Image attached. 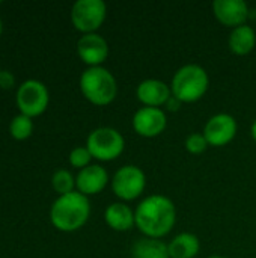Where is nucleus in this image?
<instances>
[{
	"label": "nucleus",
	"instance_id": "a878e982",
	"mask_svg": "<svg viewBox=\"0 0 256 258\" xmlns=\"http://www.w3.org/2000/svg\"><path fill=\"white\" fill-rule=\"evenodd\" d=\"M2 32H3V24H2V18H0V36H2Z\"/></svg>",
	"mask_w": 256,
	"mask_h": 258
},
{
	"label": "nucleus",
	"instance_id": "bb28decb",
	"mask_svg": "<svg viewBox=\"0 0 256 258\" xmlns=\"http://www.w3.org/2000/svg\"><path fill=\"white\" fill-rule=\"evenodd\" d=\"M207 258H226V257H222V255H210V257Z\"/></svg>",
	"mask_w": 256,
	"mask_h": 258
},
{
	"label": "nucleus",
	"instance_id": "cd10ccee",
	"mask_svg": "<svg viewBox=\"0 0 256 258\" xmlns=\"http://www.w3.org/2000/svg\"><path fill=\"white\" fill-rule=\"evenodd\" d=\"M0 5H2V2H0Z\"/></svg>",
	"mask_w": 256,
	"mask_h": 258
},
{
	"label": "nucleus",
	"instance_id": "b1692460",
	"mask_svg": "<svg viewBox=\"0 0 256 258\" xmlns=\"http://www.w3.org/2000/svg\"><path fill=\"white\" fill-rule=\"evenodd\" d=\"M180 106H181V103H180L174 95L170 97V100H169V101H167V104H166V107H167L169 110H172V112L178 110V109H180Z\"/></svg>",
	"mask_w": 256,
	"mask_h": 258
},
{
	"label": "nucleus",
	"instance_id": "6e6552de",
	"mask_svg": "<svg viewBox=\"0 0 256 258\" xmlns=\"http://www.w3.org/2000/svg\"><path fill=\"white\" fill-rule=\"evenodd\" d=\"M107 18V5L103 0H77L71 8L74 29L86 33H97Z\"/></svg>",
	"mask_w": 256,
	"mask_h": 258
},
{
	"label": "nucleus",
	"instance_id": "6ab92c4d",
	"mask_svg": "<svg viewBox=\"0 0 256 258\" xmlns=\"http://www.w3.org/2000/svg\"><path fill=\"white\" fill-rule=\"evenodd\" d=\"M9 133L17 141H26L33 133V121L26 115H17L9 124Z\"/></svg>",
	"mask_w": 256,
	"mask_h": 258
},
{
	"label": "nucleus",
	"instance_id": "5701e85b",
	"mask_svg": "<svg viewBox=\"0 0 256 258\" xmlns=\"http://www.w3.org/2000/svg\"><path fill=\"white\" fill-rule=\"evenodd\" d=\"M15 85V76L11 71L2 70L0 71V88L2 89H11Z\"/></svg>",
	"mask_w": 256,
	"mask_h": 258
},
{
	"label": "nucleus",
	"instance_id": "2eb2a0df",
	"mask_svg": "<svg viewBox=\"0 0 256 258\" xmlns=\"http://www.w3.org/2000/svg\"><path fill=\"white\" fill-rule=\"evenodd\" d=\"M104 221L109 228L116 233H127L133 227H136L134 210L122 201L112 203L104 210Z\"/></svg>",
	"mask_w": 256,
	"mask_h": 258
},
{
	"label": "nucleus",
	"instance_id": "9d476101",
	"mask_svg": "<svg viewBox=\"0 0 256 258\" xmlns=\"http://www.w3.org/2000/svg\"><path fill=\"white\" fill-rule=\"evenodd\" d=\"M131 125L134 132L146 139L160 136L167 127V115L160 107H145L142 106L133 115Z\"/></svg>",
	"mask_w": 256,
	"mask_h": 258
},
{
	"label": "nucleus",
	"instance_id": "ddd939ff",
	"mask_svg": "<svg viewBox=\"0 0 256 258\" xmlns=\"http://www.w3.org/2000/svg\"><path fill=\"white\" fill-rule=\"evenodd\" d=\"M136 97L145 107H163L172 97L170 85L160 79H145L136 88Z\"/></svg>",
	"mask_w": 256,
	"mask_h": 258
},
{
	"label": "nucleus",
	"instance_id": "9b49d317",
	"mask_svg": "<svg viewBox=\"0 0 256 258\" xmlns=\"http://www.w3.org/2000/svg\"><path fill=\"white\" fill-rule=\"evenodd\" d=\"M77 54L83 63L89 67H103L110 54L109 42L104 36L97 33L81 35L77 41Z\"/></svg>",
	"mask_w": 256,
	"mask_h": 258
},
{
	"label": "nucleus",
	"instance_id": "0eeeda50",
	"mask_svg": "<svg viewBox=\"0 0 256 258\" xmlns=\"http://www.w3.org/2000/svg\"><path fill=\"white\" fill-rule=\"evenodd\" d=\"M15 103L21 115L36 118L47 110L50 103V92L42 82L29 79L23 82L17 89Z\"/></svg>",
	"mask_w": 256,
	"mask_h": 258
},
{
	"label": "nucleus",
	"instance_id": "39448f33",
	"mask_svg": "<svg viewBox=\"0 0 256 258\" xmlns=\"http://www.w3.org/2000/svg\"><path fill=\"white\" fill-rule=\"evenodd\" d=\"M86 148L92 159L98 162H113L125 151V139L122 133L113 127H98L88 135Z\"/></svg>",
	"mask_w": 256,
	"mask_h": 258
},
{
	"label": "nucleus",
	"instance_id": "412c9836",
	"mask_svg": "<svg viewBox=\"0 0 256 258\" xmlns=\"http://www.w3.org/2000/svg\"><path fill=\"white\" fill-rule=\"evenodd\" d=\"M68 160H69V165L78 171L88 168L91 165V160H92V156L89 153V150L84 147H75L71 150L69 156H68Z\"/></svg>",
	"mask_w": 256,
	"mask_h": 258
},
{
	"label": "nucleus",
	"instance_id": "c85d7f7f",
	"mask_svg": "<svg viewBox=\"0 0 256 258\" xmlns=\"http://www.w3.org/2000/svg\"><path fill=\"white\" fill-rule=\"evenodd\" d=\"M0 71H2V70H0Z\"/></svg>",
	"mask_w": 256,
	"mask_h": 258
},
{
	"label": "nucleus",
	"instance_id": "20e7f679",
	"mask_svg": "<svg viewBox=\"0 0 256 258\" xmlns=\"http://www.w3.org/2000/svg\"><path fill=\"white\" fill-rule=\"evenodd\" d=\"M80 91L94 106H109L118 97V82L106 67H89L80 76Z\"/></svg>",
	"mask_w": 256,
	"mask_h": 258
},
{
	"label": "nucleus",
	"instance_id": "f03ea898",
	"mask_svg": "<svg viewBox=\"0 0 256 258\" xmlns=\"http://www.w3.org/2000/svg\"><path fill=\"white\" fill-rule=\"evenodd\" d=\"M91 216L89 198L74 190L59 197L50 209V221L53 227L62 233H74L86 225Z\"/></svg>",
	"mask_w": 256,
	"mask_h": 258
},
{
	"label": "nucleus",
	"instance_id": "dca6fc26",
	"mask_svg": "<svg viewBox=\"0 0 256 258\" xmlns=\"http://www.w3.org/2000/svg\"><path fill=\"white\" fill-rule=\"evenodd\" d=\"M256 45V32L250 24H243L231 30L228 38L229 50L237 56H246L253 51Z\"/></svg>",
	"mask_w": 256,
	"mask_h": 258
},
{
	"label": "nucleus",
	"instance_id": "f8f14e48",
	"mask_svg": "<svg viewBox=\"0 0 256 258\" xmlns=\"http://www.w3.org/2000/svg\"><path fill=\"white\" fill-rule=\"evenodd\" d=\"M211 8L216 20L229 29L247 24L250 18V8L244 0H214Z\"/></svg>",
	"mask_w": 256,
	"mask_h": 258
},
{
	"label": "nucleus",
	"instance_id": "7ed1b4c3",
	"mask_svg": "<svg viewBox=\"0 0 256 258\" xmlns=\"http://www.w3.org/2000/svg\"><path fill=\"white\" fill-rule=\"evenodd\" d=\"M210 89V76L199 63H186L180 67L170 80L172 95L181 104H192L205 97Z\"/></svg>",
	"mask_w": 256,
	"mask_h": 258
},
{
	"label": "nucleus",
	"instance_id": "aec40b11",
	"mask_svg": "<svg viewBox=\"0 0 256 258\" xmlns=\"http://www.w3.org/2000/svg\"><path fill=\"white\" fill-rule=\"evenodd\" d=\"M51 186L59 197L75 190V177L68 169H57L51 177Z\"/></svg>",
	"mask_w": 256,
	"mask_h": 258
},
{
	"label": "nucleus",
	"instance_id": "393cba45",
	"mask_svg": "<svg viewBox=\"0 0 256 258\" xmlns=\"http://www.w3.org/2000/svg\"><path fill=\"white\" fill-rule=\"evenodd\" d=\"M250 136H252V139L256 142V119L252 122V125H250Z\"/></svg>",
	"mask_w": 256,
	"mask_h": 258
},
{
	"label": "nucleus",
	"instance_id": "4468645a",
	"mask_svg": "<svg viewBox=\"0 0 256 258\" xmlns=\"http://www.w3.org/2000/svg\"><path fill=\"white\" fill-rule=\"evenodd\" d=\"M109 172L101 165H89L75 175V190L84 197L101 194L109 184Z\"/></svg>",
	"mask_w": 256,
	"mask_h": 258
},
{
	"label": "nucleus",
	"instance_id": "1a4fd4ad",
	"mask_svg": "<svg viewBox=\"0 0 256 258\" xmlns=\"http://www.w3.org/2000/svg\"><path fill=\"white\" fill-rule=\"evenodd\" d=\"M238 132L237 119L226 112L213 115L204 125V136L210 147H226L231 144Z\"/></svg>",
	"mask_w": 256,
	"mask_h": 258
},
{
	"label": "nucleus",
	"instance_id": "f3484780",
	"mask_svg": "<svg viewBox=\"0 0 256 258\" xmlns=\"http://www.w3.org/2000/svg\"><path fill=\"white\" fill-rule=\"evenodd\" d=\"M167 249L170 258H195L201 251V240L196 234L183 231L167 243Z\"/></svg>",
	"mask_w": 256,
	"mask_h": 258
},
{
	"label": "nucleus",
	"instance_id": "f257e3e1",
	"mask_svg": "<svg viewBox=\"0 0 256 258\" xmlns=\"http://www.w3.org/2000/svg\"><path fill=\"white\" fill-rule=\"evenodd\" d=\"M136 228L149 239L166 237L177 224V207L163 194H152L143 198L134 209Z\"/></svg>",
	"mask_w": 256,
	"mask_h": 258
},
{
	"label": "nucleus",
	"instance_id": "a211bd4d",
	"mask_svg": "<svg viewBox=\"0 0 256 258\" xmlns=\"http://www.w3.org/2000/svg\"><path fill=\"white\" fill-rule=\"evenodd\" d=\"M131 258H170L167 243L161 239L142 237L131 246Z\"/></svg>",
	"mask_w": 256,
	"mask_h": 258
},
{
	"label": "nucleus",
	"instance_id": "423d86ee",
	"mask_svg": "<svg viewBox=\"0 0 256 258\" xmlns=\"http://www.w3.org/2000/svg\"><path fill=\"white\" fill-rule=\"evenodd\" d=\"M110 186L119 201L130 203L143 195L146 189V174L136 165H124L113 174Z\"/></svg>",
	"mask_w": 256,
	"mask_h": 258
},
{
	"label": "nucleus",
	"instance_id": "4be33fe9",
	"mask_svg": "<svg viewBox=\"0 0 256 258\" xmlns=\"http://www.w3.org/2000/svg\"><path fill=\"white\" fill-rule=\"evenodd\" d=\"M184 147H186L187 153L196 156V154H202L210 145H208V142H207L204 133H202V132H201V133L196 132V133H190V135L186 138Z\"/></svg>",
	"mask_w": 256,
	"mask_h": 258
}]
</instances>
